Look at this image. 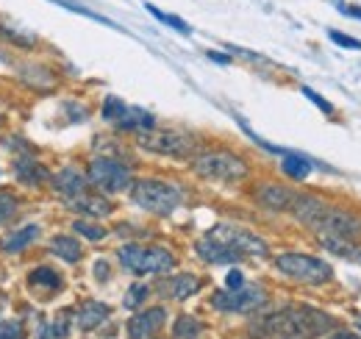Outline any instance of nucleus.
<instances>
[{
	"mask_svg": "<svg viewBox=\"0 0 361 339\" xmlns=\"http://www.w3.org/2000/svg\"><path fill=\"white\" fill-rule=\"evenodd\" d=\"M73 228H75V234H81V237H86V239H92V242H100V239L106 237V228H103V226H92V223H86V220H75Z\"/></svg>",
	"mask_w": 361,
	"mask_h": 339,
	"instance_id": "nucleus-29",
	"label": "nucleus"
},
{
	"mask_svg": "<svg viewBox=\"0 0 361 339\" xmlns=\"http://www.w3.org/2000/svg\"><path fill=\"white\" fill-rule=\"evenodd\" d=\"M31 286H48V289H62V278H59V273L56 270H50V267H39V270H34L31 273Z\"/></svg>",
	"mask_w": 361,
	"mask_h": 339,
	"instance_id": "nucleus-26",
	"label": "nucleus"
},
{
	"mask_svg": "<svg viewBox=\"0 0 361 339\" xmlns=\"http://www.w3.org/2000/svg\"><path fill=\"white\" fill-rule=\"evenodd\" d=\"M120 262L125 270L136 275H153L175 267V256L167 253L164 248H142V245H125L120 248Z\"/></svg>",
	"mask_w": 361,
	"mask_h": 339,
	"instance_id": "nucleus-5",
	"label": "nucleus"
},
{
	"mask_svg": "<svg viewBox=\"0 0 361 339\" xmlns=\"http://www.w3.org/2000/svg\"><path fill=\"white\" fill-rule=\"evenodd\" d=\"M195 173L201 178H209V181H239L248 176V164L234 156V153H225V150H214V153H203L195 158Z\"/></svg>",
	"mask_w": 361,
	"mask_h": 339,
	"instance_id": "nucleus-3",
	"label": "nucleus"
},
{
	"mask_svg": "<svg viewBox=\"0 0 361 339\" xmlns=\"http://www.w3.org/2000/svg\"><path fill=\"white\" fill-rule=\"evenodd\" d=\"M50 250L59 259H64V262H78L81 259V245L73 237H53L50 239Z\"/></svg>",
	"mask_w": 361,
	"mask_h": 339,
	"instance_id": "nucleus-20",
	"label": "nucleus"
},
{
	"mask_svg": "<svg viewBox=\"0 0 361 339\" xmlns=\"http://www.w3.org/2000/svg\"><path fill=\"white\" fill-rule=\"evenodd\" d=\"M333 328V317L320 309H281L250 325L253 339H314Z\"/></svg>",
	"mask_w": 361,
	"mask_h": 339,
	"instance_id": "nucleus-1",
	"label": "nucleus"
},
{
	"mask_svg": "<svg viewBox=\"0 0 361 339\" xmlns=\"http://www.w3.org/2000/svg\"><path fill=\"white\" fill-rule=\"evenodd\" d=\"M89 184H95L98 190L103 192H122L128 184H131V170L114 158H106V156H98L92 158L89 164V176H86Z\"/></svg>",
	"mask_w": 361,
	"mask_h": 339,
	"instance_id": "nucleus-8",
	"label": "nucleus"
},
{
	"mask_svg": "<svg viewBox=\"0 0 361 339\" xmlns=\"http://www.w3.org/2000/svg\"><path fill=\"white\" fill-rule=\"evenodd\" d=\"M225 284H228V289H237V286H242V284H245V278H242V273H239V270H231V273H228V278H225Z\"/></svg>",
	"mask_w": 361,
	"mask_h": 339,
	"instance_id": "nucleus-36",
	"label": "nucleus"
},
{
	"mask_svg": "<svg viewBox=\"0 0 361 339\" xmlns=\"http://www.w3.org/2000/svg\"><path fill=\"white\" fill-rule=\"evenodd\" d=\"M164 320H167V314H164L161 306L147 309V311H139V314H133V317L128 320V336H131V339H147V336H153V333L164 325Z\"/></svg>",
	"mask_w": 361,
	"mask_h": 339,
	"instance_id": "nucleus-11",
	"label": "nucleus"
},
{
	"mask_svg": "<svg viewBox=\"0 0 361 339\" xmlns=\"http://www.w3.org/2000/svg\"><path fill=\"white\" fill-rule=\"evenodd\" d=\"M70 209L75 212H84V214H92V217H106L111 214V203L103 201V198H86V195H75V201H70Z\"/></svg>",
	"mask_w": 361,
	"mask_h": 339,
	"instance_id": "nucleus-19",
	"label": "nucleus"
},
{
	"mask_svg": "<svg viewBox=\"0 0 361 339\" xmlns=\"http://www.w3.org/2000/svg\"><path fill=\"white\" fill-rule=\"evenodd\" d=\"M322 239V248L342 256V259H350V262H361V248L355 239H342V237H320Z\"/></svg>",
	"mask_w": 361,
	"mask_h": 339,
	"instance_id": "nucleus-18",
	"label": "nucleus"
},
{
	"mask_svg": "<svg viewBox=\"0 0 361 339\" xmlns=\"http://www.w3.org/2000/svg\"><path fill=\"white\" fill-rule=\"evenodd\" d=\"M358 331H361V320H358Z\"/></svg>",
	"mask_w": 361,
	"mask_h": 339,
	"instance_id": "nucleus-40",
	"label": "nucleus"
},
{
	"mask_svg": "<svg viewBox=\"0 0 361 339\" xmlns=\"http://www.w3.org/2000/svg\"><path fill=\"white\" fill-rule=\"evenodd\" d=\"M131 201L145 209V212H153V214H172L184 195H180L178 187L172 184H164V181H156V178H142L131 187Z\"/></svg>",
	"mask_w": 361,
	"mask_h": 339,
	"instance_id": "nucleus-2",
	"label": "nucleus"
},
{
	"mask_svg": "<svg viewBox=\"0 0 361 339\" xmlns=\"http://www.w3.org/2000/svg\"><path fill=\"white\" fill-rule=\"evenodd\" d=\"M311 231H317L320 237H342V239H361V220L342 212V209H333V206H322L317 220L311 223Z\"/></svg>",
	"mask_w": 361,
	"mask_h": 339,
	"instance_id": "nucleus-7",
	"label": "nucleus"
},
{
	"mask_svg": "<svg viewBox=\"0 0 361 339\" xmlns=\"http://www.w3.org/2000/svg\"><path fill=\"white\" fill-rule=\"evenodd\" d=\"M328 37H331L339 48H344V51H361V42H358L355 37H347V34H342V31H328Z\"/></svg>",
	"mask_w": 361,
	"mask_h": 339,
	"instance_id": "nucleus-32",
	"label": "nucleus"
},
{
	"mask_svg": "<svg viewBox=\"0 0 361 339\" xmlns=\"http://www.w3.org/2000/svg\"><path fill=\"white\" fill-rule=\"evenodd\" d=\"M106 317H109V306H106V303H100V300H86V303L78 309V328H81V331H92V328H98Z\"/></svg>",
	"mask_w": 361,
	"mask_h": 339,
	"instance_id": "nucleus-15",
	"label": "nucleus"
},
{
	"mask_svg": "<svg viewBox=\"0 0 361 339\" xmlns=\"http://www.w3.org/2000/svg\"><path fill=\"white\" fill-rule=\"evenodd\" d=\"M109 275H111V270H109V264L100 259V262H95V278L98 281H109Z\"/></svg>",
	"mask_w": 361,
	"mask_h": 339,
	"instance_id": "nucleus-35",
	"label": "nucleus"
},
{
	"mask_svg": "<svg viewBox=\"0 0 361 339\" xmlns=\"http://www.w3.org/2000/svg\"><path fill=\"white\" fill-rule=\"evenodd\" d=\"M344 12H347V15H353V17H358V20H361V9H344Z\"/></svg>",
	"mask_w": 361,
	"mask_h": 339,
	"instance_id": "nucleus-39",
	"label": "nucleus"
},
{
	"mask_svg": "<svg viewBox=\"0 0 361 339\" xmlns=\"http://www.w3.org/2000/svg\"><path fill=\"white\" fill-rule=\"evenodd\" d=\"M198 286H201V281H198L195 275H189V273H180V275L164 278L156 289H158V295H164V297H169V300H187L189 295H195V292H198Z\"/></svg>",
	"mask_w": 361,
	"mask_h": 339,
	"instance_id": "nucleus-13",
	"label": "nucleus"
},
{
	"mask_svg": "<svg viewBox=\"0 0 361 339\" xmlns=\"http://www.w3.org/2000/svg\"><path fill=\"white\" fill-rule=\"evenodd\" d=\"M206 56H209L212 62H220V64H228V62H231V56H225V53H217V51H209Z\"/></svg>",
	"mask_w": 361,
	"mask_h": 339,
	"instance_id": "nucleus-37",
	"label": "nucleus"
},
{
	"mask_svg": "<svg viewBox=\"0 0 361 339\" xmlns=\"http://www.w3.org/2000/svg\"><path fill=\"white\" fill-rule=\"evenodd\" d=\"M206 237H212V239H217V242L234 248V250L242 253V256H267V242H264L261 237H256V234L239 228V226L220 223V226H214Z\"/></svg>",
	"mask_w": 361,
	"mask_h": 339,
	"instance_id": "nucleus-10",
	"label": "nucleus"
},
{
	"mask_svg": "<svg viewBox=\"0 0 361 339\" xmlns=\"http://www.w3.org/2000/svg\"><path fill=\"white\" fill-rule=\"evenodd\" d=\"M267 303V295L261 286H237V289H223L212 297V306L228 314H245L253 309H261Z\"/></svg>",
	"mask_w": 361,
	"mask_h": 339,
	"instance_id": "nucleus-9",
	"label": "nucleus"
},
{
	"mask_svg": "<svg viewBox=\"0 0 361 339\" xmlns=\"http://www.w3.org/2000/svg\"><path fill=\"white\" fill-rule=\"evenodd\" d=\"M53 184H56V190H59L62 195H67V198H75V195H81V192H84V187H86V178L78 173L75 167H64L62 173L53 178Z\"/></svg>",
	"mask_w": 361,
	"mask_h": 339,
	"instance_id": "nucleus-16",
	"label": "nucleus"
},
{
	"mask_svg": "<svg viewBox=\"0 0 361 339\" xmlns=\"http://www.w3.org/2000/svg\"><path fill=\"white\" fill-rule=\"evenodd\" d=\"M125 111H128V106H125L120 98H114V95L106 98V103H103V117H106V120H117V122H120V120L125 117Z\"/></svg>",
	"mask_w": 361,
	"mask_h": 339,
	"instance_id": "nucleus-28",
	"label": "nucleus"
},
{
	"mask_svg": "<svg viewBox=\"0 0 361 339\" xmlns=\"http://www.w3.org/2000/svg\"><path fill=\"white\" fill-rule=\"evenodd\" d=\"M172 331H175L178 339H198L201 331H203V325H201L195 317H187V314H184V317L175 320V328H172Z\"/></svg>",
	"mask_w": 361,
	"mask_h": 339,
	"instance_id": "nucleus-24",
	"label": "nucleus"
},
{
	"mask_svg": "<svg viewBox=\"0 0 361 339\" xmlns=\"http://www.w3.org/2000/svg\"><path fill=\"white\" fill-rule=\"evenodd\" d=\"M15 212H17V198H15V195H6V192H0V223L9 220Z\"/></svg>",
	"mask_w": 361,
	"mask_h": 339,
	"instance_id": "nucleus-33",
	"label": "nucleus"
},
{
	"mask_svg": "<svg viewBox=\"0 0 361 339\" xmlns=\"http://www.w3.org/2000/svg\"><path fill=\"white\" fill-rule=\"evenodd\" d=\"M303 95H306V98H308V100H311L314 106H320V111H325V114H331V111H333V106H331V103H328L325 98H320V95H317L314 89H308V86H303Z\"/></svg>",
	"mask_w": 361,
	"mask_h": 339,
	"instance_id": "nucleus-34",
	"label": "nucleus"
},
{
	"mask_svg": "<svg viewBox=\"0 0 361 339\" xmlns=\"http://www.w3.org/2000/svg\"><path fill=\"white\" fill-rule=\"evenodd\" d=\"M67 331H70V314H62L56 322L42 325L37 339H67Z\"/></svg>",
	"mask_w": 361,
	"mask_h": 339,
	"instance_id": "nucleus-25",
	"label": "nucleus"
},
{
	"mask_svg": "<svg viewBox=\"0 0 361 339\" xmlns=\"http://www.w3.org/2000/svg\"><path fill=\"white\" fill-rule=\"evenodd\" d=\"M0 339H26V331L17 320H0Z\"/></svg>",
	"mask_w": 361,
	"mask_h": 339,
	"instance_id": "nucleus-31",
	"label": "nucleus"
},
{
	"mask_svg": "<svg viewBox=\"0 0 361 339\" xmlns=\"http://www.w3.org/2000/svg\"><path fill=\"white\" fill-rule=\"evenodd\" d=\"M17 178L23 184H28V187H39L45 178H50V173H48L42 164L34 161V156H26V158L17 161Z\"/></svg>",
	"mask_w": 361,
	"mask_h": 339,
	"instance_id": "nucleus-17",
	"label": "nucleus"
},
{
	"mask_svg": "<svg viewBox=\"0 0 361 339\" xmlns=\"http://www.w3.org/2000/svg\"><path fill=\"white\" fill-rule=\"evenodd\" d=\"M139 147L150 150V153H158V156H172V158H187L189 153H195L198 142L192 134H184V131H139L136 136Z\"/></svg>",
	"mask_w": 361,
	"mask_h": 339,
	"instance_id": "nucleus-4",
	"label": "nucleus"
},
{
	"mask_svg": "<svg viewBox=\"0 0 361 339\" xmlns=\"http://www.w3.org/2000/svg\"><path fill=\"white\" fill-rule=\"evenodd\" d=\"M37 234H39L37 226H26V228H20L17 234H12V237L3 242V250H6V253H20L26 245H31V242L37 239Z\"/></svg>",
	"mask_w": 361,
	"mask_h": 339,
	"instance_id": "nucleus-22",
	"label": "nucleus"
},
{
	"mask_svg": "<svg viewBox=\"0 0 361 339\" xmlns=\"http://www.w3.org/2000/svg\"><path fill=\"white\" fill-rule=\"evenodd\" d=\"M333 339H358V336H355V333H336Z\"/></svg>",
	"mask_w": 361,
	"mask_h": 339,
	"instance_id": "nucleus-38",
	"label": "nucleus"
},
{
	"mask_svg": "<svg viewBox=\"0 0 361 339\" xmlns=\"http://www.w3.org/2000/svg\"><path fill=\"white\" fill-rule=\"evenodd\" d=\"M256 201L267 209H275V212H284V209H292V201L295 195L286 190V187H278V184H261L256 190Z\"/></svg>",
	"mask_w": 361,
	"mask_h": 339,
	"instance_id": "nucleus-14",
	"label": "nucleus"
},
{
	"mask_svg": "<svg viewBox=\"0 0 361 339\" xmlns=\"http://www.w3.org/2000/svg\"><path fill=\"white\" fill-rule=\"evenodd\" d=\"M147 295H150V286H145V284H133V286L128 289V295H125V306H128V309H136V306L145 303Z\"/></svg>",
	"mask_w": 361,
	"mask_h": 339,
	"instance_id": "nucleus-30",
	"label": "nucleus"
},
{
	"mask_svg": "<svg viewBox=\"0 0 361 339\" xmlns=\"http://www.w3.org/2000/svg\"><path fill=\"white\" fill-rule=\"evenodd\" d=\"M195 250H198V256H201L203 262H212V264H237V262L245 259L242 253H237L234 248H228V245H223V242H217V239H212V237H203V239L195 245Z\"/></svg>",
	"mask_w": 361,
	"mask_h": 339,
	"instance_id": "nucleus-12",
	"label": "nucleus"
},
{
	"mask_svg": "<svg viewBox=\"0 0 361 339\" xmlns=\"http://www.w3.org/2000/svg\"><path fill=\"white\" fill-rule=\"evenodd\" d=\"M275 267L284 275L303 281V284H325L333 275V270L322 259H314V256H306V253H284V256L275 259Z\"/></svg>",
	"mask_w": 361,
	"mask_h": 339,
	"instance_id": "nucleus-6",
	"label": "nucleus"
},
{
	"mask_svg": "<svg viewBox=\"0 0 361 339\" xmlns=\"http://www.w3.org/2000/svg\"><path fill=\"white\" fill-rule=\"evenodd\" d=\"M147 12H150V15L156 17V20H161L164 26H169V28H175V31H180V34H189V31H192V28H189V26H187L184 20H180V17H175V15H164L161 9H156V6H150V3H147Z\"/></svg>",
	"mask_w": 361,
	"mask_h": 339,
	"instance_id": "nucleus-27",
	"label": "nucleus"
},
{
	"mask_svg": "<svg viewBox=\"0 0 361 339\" xmlns=\"http://www.w3.org/2000/svg\"><path fill=\"white\" fill-rule=\"evenodd\" d=\"M281 167H284V173H286L289 178H295V181H303V178L308 176V170H311V164H308L303 156H295V153H286Z\"/></svg>",
	"mask_w": 361,
	"mask_h": 339,
	"instance_id": "nucleus-23",
	"label": "nucleus"
},
{
	"mask_svg": "<svg viewBox=\"0 0 361 339\" xmlns=\"http://www.w3.org/2000/svg\"><path fill=\"white\" fill-rule=\"evenodd\" d=\"M153 122H156V120H153L147 111H142V109H128L125 117L120 120V128H125V131H150Z\"/></svg>",
	"mask_w": 361,
	"mask_h": 339,
	"instance_id": "nucleus-21",
	"label": "nucleus"
}]
</instances>
